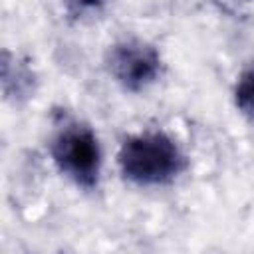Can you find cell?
I'll return each mask as SVG.
<instances>
[{
    "mask_svg": "<svg viewBox=\"0 0 254 254\" xmlns=\"http://www.w3.org/2000/svg\"><path fill=\"white\" fill-rule=\"evenodd\" d=\"M187 167L179 145L161 131L129 137L119 149V169L125 179L155 187L175 181Z\"/></svg>",
    "mask_w": 254,
    "mask_h": 254,
    "instance_id": "cell-1",
    "label": "cell"
},
{
    "mask_svg": "<svg viewBox=\"0 0 254 254\" xmlns=\"http://www.w3.org/2000/svg\"><path fill=\"white\" fill-rule=\"evenodd\" d=\"M52 157L58 169L75 185L93 189L99 179L101 151L93 131L81 123H67L52 141Z\"/></svg>",
    "mask_w": 254,
    "mask_h": 254,
    "instance_id": "cell-2",
    "label": "cell"
},
{
    "mask_svg": "<svg viewBox=\"0 0 254 254\" xmlns=\"http://www.w3.org/2000/svg\"><path fill=\"white\" fill-rule=\"evenodd\" d=\"M107 69L129 91H141L161 73L159 52L141 40H123L107 54Z\"/></svg>",
    "mask_w": 254,
    "mask_h": 254,
    "instance_id": "cell-3",
    "label": "cell"
},
{
    "mask_svg": "<svg viewBox=\"0 0 254 254\" xmlns=\"http://www.w3.org/2000/svg\"><path fill=\"white\" fill-rule=\"evenodd\" d=\"M234 101L236 107L254 121V64L240 73L234 87Z\"/></svg>",
    "mask_w": 254,
    "mask_h": 254,
    "instance_id": "cell-4",
    "label": "cell"
},
{
    "mask_svg": "<svg viewBox=\"0 0 254 254\" xmlns=\"http://www.w3.org/2000/svg\"><path fill=\"white\" fill-rule=\"evenodd\" d=\"M65 2V8L67 12L73 16V18H83V16H89L93 12H97L103 4V0H64Z\"/></svg>",
    "mask_w": 254,
    "mask_h": 254,
    "instance_id": "cell-5",
    "label": "cell"
},
{
    "mask_svg": "<svg viewBox=\"0 0 254 254\" xmlns=\"http://www.w3.org/2000/svg\"><path fill=\"white\" fill-rule=\"evenodd\" d=\"M216 2V6L220 8V10H224V12H230V14H234V12H238L242 6H246V4H250L252 0H214Z\"/></svg>",
    "mask_w": 254,
    "mask_h": 254,
    "instance_id": "cell-6",
    "label": "cell"
}]
</instances>
